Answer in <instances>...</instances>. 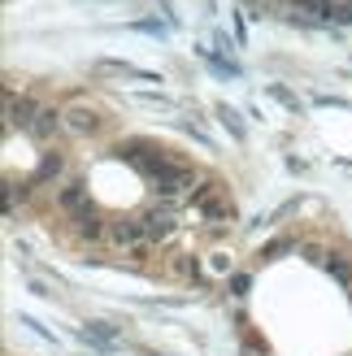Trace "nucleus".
I'll use <instances>...</instances> for the list:
<instances>
[{"instance_id": "f257e3e1", "label": "nucleus", "mask_w": 352, "mask_h": 356, "mask_svg": "<svg viewBox=\"0 0 352 356\" xmlns=\"http://www.w3.org/2000/svg\"><path fill=\"white\" fill-rule=\"evenodd\" d=\"M122 156H127V161L157 187V195H166L170 204H174V200H187V195L196 191V183H200V178L191 174L183 161H174V156L157 152V148H148V144H127V148H122Z\"/></svg>"}, {"instance_id": "1a4fd4ad", "label": "nucleus", "mask_w": 352, "mask_h": 356, "mask_svg": "<svg viewBox=\"0 0 352 356\" xmlns=\"http://www.w3.org/2000/svg\"><path fill=\"white\" fill-rule=\"evenodd\" d=\"M61 170H65V156L48 152V156H44V165H40V178H52V174H61Z\"/></svg>"}, {"instance_id": "9d476101", "label": "nucleus", "mask_w": 352, "mask_h": 356, "mask_svg": "<svg viewBox=\"0 0 352 356\" xmlns=\"http://www.w3.org/2000/svg\"><path fill=\"white\" fill-rule=\"evenodd\" d=\"M339 17H344V22H352V0H344V5H339Z\"/></svg>"}, {"instance_id": "7ed1b4c3", "label": "nucleus", "mask_w": 352, "mask_h": 356, "mask_svg": "<svg viewBox=\"0 0 352 356\" xmlns=\"http://www.w3.org/2000/svg\"><path fill=\"white\" fill-rule=\"evenodd\" d=\"M5 113H9V122L13 127H22L31 139H52L61 131V113L57 109H44V104H35V100H17L13 92H5Z\"/></svg>"}, {"instance_id": "9b49d317", "label": "nucleus", "mask_w": 352, "mask_h": 356, "mask_svg": "<svg viewBox=\"0 0 352 356\" xmlns=\"http://www.w3.org/2000/svg\"><path fill=\"white\" fill-rule=\"evenodd\" d=\"M283 5H301V9H313L318 0H283Z\"/></svg>"}, {"instance_id": "20e7f679", "label": "nucleus", "mask_w": 352, "mask_h": 356, "mask_svg": "<svg viewBox=\"0 0 352 356\" xmlns=\"http://www.w3.org/2000/svg\"><path fill=\"white\" fill-rule=\"evenodd\" d=\"M104 239H109L113 248H127V252H144V248H148V235H144V222H139V213H131V218H109Z\"/></svg>"}, {"instance_id": "6e6552de", "label": "nucleus", "mask_w": 352, "mask_h": 356, "mask_svg": "<svg viewBox=\"0 0 352 356\" xmlns=\"http://www.w3.org/2000/svg\"><path fill=\"white\" fill-rule=\"evenodd\" d=\"M226 270H231V252H222V248H218V252L205 257V278H222Z\"/></svg>"}, {"instance_id": "39448f33", "label": "nucleus", "mask_w": 352, "mask_h": 356, "mask_svg": "<svg viewBox=\"0 0 352 356\" xmlns=\"http://www.w3.org/2000/svg\"><path fill=\"white\" fill-rule=\"evenodd\" d=\"M139 222H144L148 243H166V239H174V230H179V218H174V204L170 200L144 209V213H139Z\"/></svg>"}, {"instance_id": "423d86ee", "label": "nucleus", "mask_w": 352, "mask_h": 356, "mask_svg": "<svg viewBox=\"0 0 352 356\" xmlns=\"http://www.w3.org/2000/svg\"><path fill=\"white\" fill-rule=\"evenodd\" d=\"M104 127L100 122V113L96 109H87V104H70V109L61 113V131H70V135H79V139H87V135H96Z\"/></svg>"}, {"instance_id": "f03ea898", "label": "nucleus", "mask_w": 352, "mask_h": 356, "mask_svg": "<svg viewBox=\"0 0 352 356\" xmlns=\"http://www.w3.org/2000/svg\"><path fill=\"white\" fill-rule=\"evenodd\" d=\"M187 209L196 213V222L209 230H226L235 222V200L222 183H196V191L187 195Z\"/></svg>"}, {"instance_id": "0eeeda50", "label": "nucleus", "mask_w": 352, "mask_h": 356, "mask_svg": "<svg viewBox=\"0 0 352 356\" xmlns=\"http://www.w3.org/2000/svg\"><path fill=\"white\" fill-rule=\"evenodd\" d=\"M322 265H326V270H330V274H335V278L344 282V287H352V261H348V257L330 252V257H322Z\"/></svg>"}]
</instances>
